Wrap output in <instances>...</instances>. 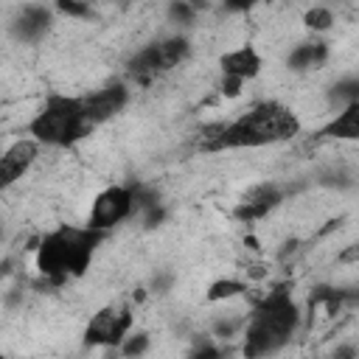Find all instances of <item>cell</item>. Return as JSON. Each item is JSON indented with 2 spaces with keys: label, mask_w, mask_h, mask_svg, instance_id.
<instances>
[{
  "label": "cell",
  "mask_w": 359,
  "mask_h": 359,
  "mask_svg": "<svg viewBox=\"0 0 359 359\" xmlns=\"http://www.w3.org/2000/svg\"><path fill=\"white\" fill-rule=\"evenodd\" d=\"M300 132L297 115L278 104V101H264L238 115L236 121L224 123L222 129V151L224 149H258L269 143L289 140Z\"/></svg>",
  "instance_id": "6da1fadb"
},
{
  "label": "cell",
  "mask_w": 359,
  "mask_h": 359,
  "mask_svg": "<svg viewBox=\"0 0 359 359\" xmlns=\"http://www.w3.org/2000/svg\"><path fill=\"white\" fill-rule=\"evenodd\" d=\"M297 323H300V311L292 294L286 292V286H278L255 306L250 325H247V337H244V353L264 356V353L278 351L294 334Z\"/></svg>",
  "instance_id": "7a4b0ae2"
},
{
  "label": "cell",
  "mask_w": 359,
  "mask_h": 359,
  "mask_svg": "<svg viewBox=\"0 0 359 359\" xmlns=\"http://www.w3.org/2000/svg\"><path fill=\"white\" fill-rule=\"evenodd\" d=\"M101 230L93 227H59L42 238L36 252V266L50 280H65L67 275H81L90 264L93 247L98 244Z\"/></svg>",
  "instance_id": "3957f363"
},
{
  "label": "cell",
  "mask_w": 359,
  "mask_h": 359,
  "mask_svg": "<svg viewBox=\"0 0 359 359\" xmlns=\"http://www.w3.org/2000/svg\"><path fill=\"white\" fill-rule=\"evenodd\" d=\"M31 135L36 143L48 146H73L84 135H90L93 123L84 118L81 98H67V95H48L45 107L34 115L28 123Z\"/></svg>",
  "instance_id": "277c9868"
},
{
  "label": "cell",
  "mask_w": 359,
  "mask_h": 359,
  "mask_svg": "<svg viewBox=\"0 0 359 359\" xmlns=\"http://www.w3.org/2000/svg\"><path fill=\"white\" fill-rule=\"evenodd\" d=\"M191 45L182 36H168L160 42L146 45L143 50H137L129 62V76L140 84H149L151 79H157L160 73H168L171 67H177L180 62H185Z\"/></svg>",
  "instance_id": "5b68a950"
},
{
  "label": "cell",
  "mask_w": 359,
  "mask_h": 359,
  "mask_svg": "<svg viewBox=\"0 0 359 359\" xmlns=\"http://www.w3.org/2000/svg\"><path fill=\"white\" fill-rule=\"evenodd\" d=\"M135 210V199H132V188L126 185H112L107 191H101L93 202L87 227L93 230H109L115 224H121L129 213Z\"/></svg>",
  "instance_id": "8992f818"
},
{
  "label": "cell",
  "mask_w": 359,
  "mask_h": 359,
  "mask_svg": "<svg viewBox=\"0 0 359 359\" xmlns=\"http://www.w3.org/2000/svg\"><path fill=\"white\" fill-rule=\"evenodd\" d=\"M132 328V314L129 309H101L98 314H93L84 339L87 345H121V339L129 334Z\"/></svg>",
  "instance_id": "52a82bcc"
},
{
  "label": "cell",
  "mask_w": 359,
  "mask_h": 359,
  "mask_svg": "<svg viewBox=\"0 0 359 359\" xmlns=\"http://www.w3.org/2000/svg\"><path fill=\"white\" fill-rule=\"evenodd\" d=\"M126 98H129V93H126V87H123L121 81L107 84V87H101V90H95V93H90V95H84V98H81L84 118L95 126V123H101V121L112 118L115 112H121V109H123V104H126Z\"/></svg>",
  "instance_id": "ba28073f"
},
{
  "label": "cell",
  "mask_w": 359,
  "mask_h": 359,
  "mask_svg": "<svg viewBox=\"0 0 359 359\" xmlns=\"http://www.w3.org/2000/svg\"><path fill=\"white\" fill-rule=\"evenodd\" d=\"M36 140H14L3 154H0V191H6L8 185H14L36 160Z\"/></svg>",
  "instance_id": "9c48e42d"
},
{
  "label": "cell",
  "mask_w": 359,
  "mask_h": 359,
  "mask_svg": "<svg viewBox=\"0 0 359 359\" xmlns=\"http://www.w3.org/2000/svg\"><path fill=\"white\" fill-rule=\"evenodd\" d=\"M280 202V191L269 182L264 185H255L244 194V199L236 205V219L238 222H255V219H264L272 208H278Z\"/></svg>",
  "instance_id": "30bf717a"
},
{
  "label": "cell",
  "mask_w": 359,
  "mask_h": 359,
  "mask_svg": "<svg viewBox=\"0 0 359 359\" xmlns=\"http://www.w3.org/2000/svg\"><path fill=\"white\" fill-rule=\"evenodd\" d=\"M222 73L230 76V79H238V81L255 79L261 73V56L250 45L236 48V50H230V53L222 56Z\"/></svg>",
  "instance_id": "8fae6325"
},
{
  "label": "cell",
  "mask_w": 359,
  "mask_h": 359,
  "mask_svg": "<svg viewBox=\"0 0 359 359\" xmlns=\"http://www.w3.org/2000/svg\"><path fill=\"white\" fill-rule=\"evenodd\" d=\"M48 22H50V11L48 8H42V6H28V8H22V14L14 20V34L20 36V39H39L42 34H45V28H48Z\"/></svg>",
  "instance_id": "7c38bea8"
},
{
  "label": "cell",
  "mask_w": 359,
  "mask_h": 359,
  "mask_svg": "<svg viewBox=\"0 0 359 359\" xmlns=\"http://www.w3.org/2000/svg\"><path fill=\"white\" fill-rule=\"evenodd\" d=\"M325 137H339V140H356L359 137V101H351L337 112V118L323 129Z\"/></svg>",
  "instance_id": "4fadbf2b"
},
{
  "label": "cell",
  "mask_w": 359,
  "mask_h": 359,
  "mask_svg": "<svg viewBox=\"0 0 359 359\" xmlns=\"http://www.w3.org/2000/svg\"><path fill=\"white\" fill-rule=\"evenodd\" d=\"M325 59H328V45L325 42H303L289 53V67L311 70V67H320Z\"/></svg>",
  "instance_id": "5bb4252c"
},
{
  "label": "cell",
  "mask_w": 359,
  "mask_h": 359,
  "mask_svg": "<svg viewBox=\"0 0 359 359\" xmlns=\"http://www.w3.org/2000/svg\"><path fill=\"white\" fill-rule=\"evenodd\" d=\"M241 292H247V286L241 283V280H216L210 289H208V297L210 300H227V297H236V294H241Z\"/></svg>",
  "instance_id": "9a60e30c"
},
{
  "label": "cell",
  "mask_w": 359,
  "mask_h": 359,
  "mask_svg": "<svg viewBox=\"0 0 359 359\" xmlns=\"http://www.w3.org/2000/svg\"><path fill=\"white\" fill-rule=\"evenodd\" d=\"M303 22H306L311 31H325V28H331L334 14H331L328 8H323V6H314V8H309V11H306Z\"/></svg>",
  "instance_id": "2e32d148"
},
{
  "label": "cell",
  "mask_w": 359,
  "mask_h": 359,
  "mask_svg": "<svg viewBox=\"0 0 359 359\" xmlns=\"http://www.w3.org/2000/svg\"><path fill=\"white\" fill-rule=\"evenodd\" d=\"M146 348H149V337H146V334H126V337L121 339V351H123L126 356L143 353Z\"/></svg>",
  "instance_id": "e0dca14e"
},
{
  "label": "cell",
  "mask_w": 359,
  "mask_h": 359,
  "mask_svg": "<svg viewBox=\"0 0 359 359\" xmlns=\"http://www.w3.org/2000/svg\"><path fill=\"white\" fill-rule=\"evenodd\" d=\"M334 98L351 104V101H359V81L356 79H348V81H339L334 87Z\"/></svg>",
  "instance_id": "ac0fdd59"
},
{
  "label": "cell",
  "mask_w": 359,
  "mask_h": 359,
  "mask_svg": "<svg viewBox=\"0 0 359 359\" xmlns=\"http://www.w3.org/2000/svg\"><path fill=\"white\" fill-rule=\"evenodd\" d=\"M56 8L67 17H87L90 14V3H84V0H56Z\"/></svg>",
  "instance_id": "d6986e66"
},
{
  "label": "cell",
  "mask_w": 359,
  "mask_h": 359,
  "mask_svg": "<svg viewBox=\"0 0 359 359\" xmlns=\"http://www.w3.org/2000/svg\"><path fill=\"white\" fill-rule=\"evenodd\" d=\"M194 14H196V11H194L185 0H171V6H168V17H171L174 22H191Z\"/></svg>",
  "instance_id": "ffe728a7"
},
{
  "label": "cell",
  "mask_w": 359,
  "mask_h": 359,
  "mask_svg": "<svg viewBox=\"0 0 359 359\" xmlns=\"http://www.w3.org/2000/svg\"><path fill=\"white\" fill-rule=\"evenodd\" d=\"M258 0H224V6L230 8V11H247V8H252Z\"/></svg>",
  "instance_id": "44dd1931"
},
{
  "label": "cell",
  "mask_w": 359,
  "mask_h": 359,
  "mask_svg": "<svg viewBox=\"0 0 359 359\" xmlns=\"http://www.w3.org/2000/svg\"><path fill=\"white\" fill-rule=\"evenodd\" d=\"M185 3H188L194 11H202V8H208V0H185Z\"/></svg>",
  "instance_id": "7402d4cb"
}]
</instances>
